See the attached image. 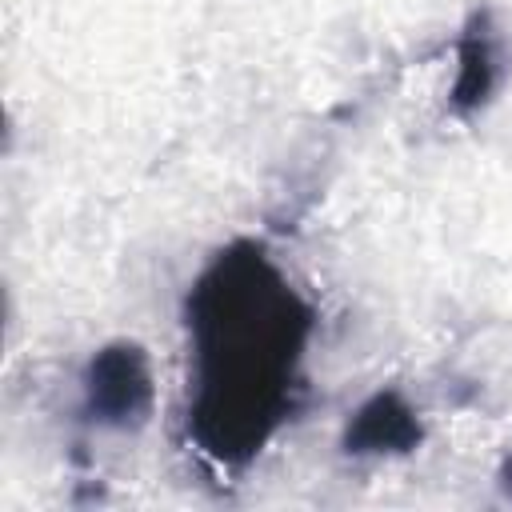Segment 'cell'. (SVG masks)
Segmentation results:
<instances>
[{
  "label": "cell",
  "mask_w": 512,
  "mask_h": 512,
  "mask_svg": "<svg viewBox=\"0 0 512 512\" xmlns=\"http://www.w3.org/2000/svg\"><path fill=\"white\" fill-rule=\"evenodd\" d=\"M424 428L416 420V408L400 396V392H376L368 396L356 416L348 420L344 428V452L352 456H400V452H412L420 444Z\"/></svg>",
  "instance_id": "3"
},
{
  "label": "cell",
  "mask_w": 512,
  "mask_h": 512,
  "mask_svg": "<svg viewBox=\"0 0 512 512\" xmlns=\"http://www.w3.org/2000/svg\"><path fill=\"white\" fill-rule=\"evenodd\" d=\"M500 480H504V492L512 496V456L504 460V472H500Z\"/></svg>",
  "instance_id": "5"
},
{
  "label": "cell",
  "mask_w": 512,
  "mask_h": 512,
  "mask_svg": "<svg viewBox=\"0 0 512 512\" xmlns=\"http://www.w3.org/2000/svg\"><path fill=\"white\" fill-rule=\"evenodd\" d=\"M500 84V48H496V28L488 12H472V20L460 32L456 44V80H452V108L456 112H476L492 100Z\"/></svg>",
  "instance_id": "4"
},
{
  "label": "cell",
  "mask_w": 512,
  "mask_h": 512,
  "mask_svg": "<svg viewBox=\"0 0 512 512\" xmlns=\"http://www.w3.org/2000/svg\"><path fill=\"white\" fill-rule=\"evenodd\" d=\"M152 368L140 344L112 340L84 368V416L100 428H140L152 416Z\"/></svg>",
  "instance_id": "2"
},
{
  "label": "cell",
  "mask_w": 512,
  "mask_h": 512,
  "mask_svg": "<svg viewBox=\"0 0 512 512\" xmlns=\"http://www.w3.org/2000/svg\"><path fill=\"white\" fill-rule=\"evenodd\" d=\"M188 436L216 464H248L296 404L312 308L256 240L196 276L188 304Z\"/></svg>",
  "instance_id": "1"
}]
</instances>
